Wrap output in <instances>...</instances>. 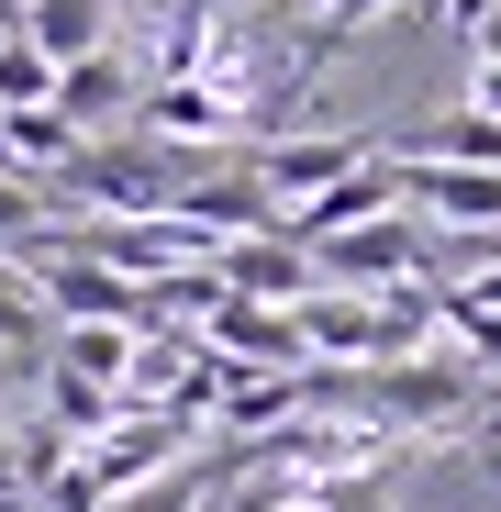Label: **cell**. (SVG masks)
<instances>
[{"label": "cell", "instance_id": "obj_1", "mask_svg": "<svg viewBox=\"0 0 501 512\" xmlns=\"http://www.w3.org/2000/svg\"><path fill=\"white\" fill-rule=\"evenodd\" d=\"M368 156H379V134H257V145H245V179L290 212V201H312L334 179H357Z\"/></svg>", "mask_w": 501, "mask_h": 512}, {"label": "cell", "instance_id": "obj_2", "mask_svg": "<svg viewBox=\"0 0 501 512\" xmlns=\"http://www.w3.org/2000/svg\"><path fill=\"white\" fill-rule=\"evenodd\" d=\"M412 268H435V245H424V223H401V212H379V223H357V234L312 245V279H346V290H401Z\"/></svg>", "mask_w": 501, "mask_h": 512}, {"label": "cell", "instance_id": "obj_3", "mask_svg": "<svg viewBox=\"0 0 501 512\" xmlns=\"http://www.w3.org/2000/svg\"><path fill=\"white\" fill-rule=\"evenodd\" d=\"M401 201H424L457 234H501V167H446V156H390Z\"/></svg>", "mask_w": 501, "mask_h": 512}, {"label": "cell", "instance_id": "obj_4", "mask_svg": "<svg viewBox=\"0 0 501 512\" xmlns=\"http://www.w3.org/2000/svg\"><path fill=\"white\" fill-rule=\"evenodd\" d=\"M212 279H223L234 301H312V290H323L312 256H301L290 234H234V245H212Z\"/></svg>", "mask_w": 501, "mask_h": 512}, {"label": "cell", "instance_id": "obj_5", "mask_svg": "<svg viewBox=\"0 0 501 512\" xmlns=\"http://www.w3.org/2000/svg\"><path fill=\"white\" fill-rule=\"evenodd\" d=\"M134 101H145V90H134V67H123V56L101 45V56L56 67V101H45V112H56L67 134H90V123H112V112H134Z\"/></svg>", "mask_w": 501, "mask_h": 512}, {"label": "cell", "instance_id": "obj_6", "mask_svg": "<svg viewBox=\"0 0 501 512\" xmlns=\"http://www.w3.org/2000/svg\"><path fill=\"white\" fill-rule=\"evenodd\" d=\"M23 45H34L45 67L101 56V0H34V12H23Z\"/></svg>", "mask_w": 501, "mask_h": 512}, {"label": "cell", "instance_id": "obj_7", "mask_svg": "<svg viewBox=\"0 0 501 512\" xmlns=\"http://www.w3.org/2000/svg\"><path fill=\"white\" fill-rule=\"evenodd\" d=\"M490 23H501V0H446V34H457V45H479Z\"/></svg>", "mask_w": 501, "mask_h": 512}, {"label": "cell", "instance_id": "obj_8", "mask_svg": "<svg viewBox=\"0 0 501 512\" xmlns=\"http://www.w3.org/2000/svg\"><path fill=\"white\" fill-rule=\"evenodd\" d=\"M301 12H346V0H301Z\"/></svg>", "mask_w": 501, "mask_h": 512}]
</instances>
